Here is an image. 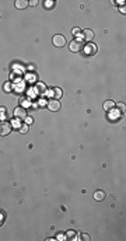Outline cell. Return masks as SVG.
Wrapping results in <instances>:
<instances>
[{"mask_svg":"<svg viewBox=\"0 0 126 241\" xmlns=\"http://www.w3.org/2000/svg\"><path fill=\"white\" fill-rule=\"evenodd\" d=\"M13 115H14V118H16L17 121H24V119L28 117V115H27V109L24 107H17L16 109H14Z\"/></svg>","mask_w":126,"mask_h":241,"instance_id":"obj_1","label":"cell"},{"mask_svg":"<svg viewBox=\"0 0 126 241\" xmlns=\"http://www.w3.org/2000/svg\"><path fill=\"white\" fill-rule=\"evenodd\" d=\"M83 48H84V45L80 39H73L72 42L69 43V49H70L72 52H80Z\"/></svg>","mask_w":126,"mask_h":241,"instance_id":"obj_2","label":"cell"},{"mask_svg":"<svg viewBox=\"0 0 126 241\" xmlns=\"http://www.w3.org/2000/svg\"><path fill=\"white\" fill-rule=\"evenodd\" d=\"M11 126L9 122H0V136H7V135L11 132Z\"/></svg>","mask_w":126,"mask_h":241,"instance_id":"obj_3","label":"cell"},{"mask_svg":"<svg viewBox=\"0 0 126 241\" xmlns=\"http://www.w3.org/2000/svg\"><path fill=\"white\" fill-rule=\"evenodd\" d=\"M52 42L55 46H58V48H62V46H64L66 45V38L63 37V35H60V34H58V35H55L52 39Z\"/></svg>","mask_w":126,"mask_h":241,"instance_id":"obj_4","label":"cell"},{"mask_svg":"<svg viewBox=\"0 0 126 241\" xmlns=\"http://www.w3.org/2000/svg\"><path fill=\"white\" fill-rule=\"evenodd\" d=\"M46 105H48V109H51V111H53V112H56V111L60 109V102H59V100H55V98L49 100Z\"/></svg>","mask_w":126,"mask_h":241,"instance_id":"obj_5","label":"cell"},{"mask_svg":"<svg viewBox=\"0 0 126 241\" xmlns=\"http://www.w3.org/2000/svg\"><path fill=\"white\" fill-rule=\"evenodd\" d=\"M84 54L85 55H95L97 54V46L93 42H87V45H84Z\"/></svg>","mask_w":126,"mask_h":241,"instance_id":"obj_6","label":"cell"},{"mask_svg":"<svg viewBox=\"0 0 126 241\" xmlns=\"http://www.w3.org/2000/svg\"><path fill=\"white\" fill-rule=\"evenodd\" d=\"M81 38H83L84 41H87V42H90L93 38H94V31L93 30H84V31H81Z\"/></svg>","mask_w":126,"mask_h":241,"instance_id":"obj_7","label":"cell"},{"mask_svg":"<svg viewBox=\"0 0 126 241\" xmlns=\"http://www.w3.org/2000/svg\"><path fill=\"white\" fill-rule=\"evenodd\" d=\"M28 4H30V3H28L27 0H17V1H16V7H17V9H20V10L27 9V7H28Z\"/></svg>","mask_w":126,"mask_h":241,"instance_id":"obj_8","label":"cell"},{"mask_svg":"<svg viewBox=\"0 0 126 241\" xmlns=\"http://www.w3.org/2000/svg\"><path fill=\"white\" fill-rule=\"evenodd\" d=\"M115 108V102L112 101V100H108V101H105L104 102V109L108 112V111H111V109H114Z\"/></svg>","mask_w":126,"mask_h":241,"instance_id":"obj_9","label":"cell"},{"mask_svg":"<svg viewBox=\"0 0 126 241\" xmlns=\"http://www.w3.org/2000/svg\"><path fill=\"white\" fill-rule=\"evenodd\" d=\"M35 91H37L38 94H45V91H46V86H45L43 83H38L37 86H35Z\"/></svg>","mask_w":126,"mask_h":241,"instance_id":"obj_10","label":"cell"},{"mask_svg":"<svg viewBox=\"0 0 126 241\" xmlns=\"http://www.w3.org/2000/svg\"><path fill=\"white\" fill-rule=\"evenodd\" d=\"M52 96L55 100H58V98H60L62 97V90L59 88V87H56V88H53L52 90Z\"/></svg>","mask_w":126,"mask_h":241,"instance_id":"obj_11","label":"cell"},{"mask_svg":"<svg viewBox=\"0 0 126 241\" xmlns=\"http://www.w3.org/2000/svg\"><path fill=\"white\" fill-rule=\"evenodd\" d=\"M108 117H109V119L115 121V119L119 118V112H116L115 109H111V111H108Z\"/></svg>","mask_w":126,"mask_h":241,"instance_id":"obj_12","label":"cell"},{"mask_svg":"<svg viewBox=\"0 0 126 241\" xmlns=\"http://www.w3.org/2000/svg\"><path fill=\"white\" fill-rule=\"evenodd\" d=\"M104 198H105V193L102 192V191H97V192L94 193V199H95V200H102Z\"/></svg>","mask_w":126,"mask_h":241,"instance_id":"obj_13","label":"cell"},{"mask_svg":"<svg viewBox=\"0 0 126 241\" xmlns=\"http://www.w3.org/2000/svg\"><path fill=\"white\" fill-rule=\"evenodd\" d=\"M3 90H4V93H11L13 87H11V83H10V81H6L4 86H3Z\"/></svg>","mask_w":126,"mask_h":241,"instance_id":"obj_14","label":"cell"},{"mask_svg":"<svg viewBox=\"0 0 126 241\" xmlns=\"http://www.w3.org/2000/svg\"><path fill=\"white\" fill-rule=\"evenodd\" d=\"M66 238H69V240H74V238H76V231L69 230L67 233H66Z\"/></svg>","mask_w":126,"mask_h":241,"instance_id":"obj_15","label":"cell"},{"mask_svg":"<svg viewBox=\"0 0 126 241\" xmlns=\"http://www.w3.org/2000/svg\"><path fill=\"white\" fill-rule=\"evenodd\" d=\"M7 115H9L7 109H6L4 107H0V118H1V117H3V118H7Z\"/></svg>","mask_w":126,"mask_h":241,"instance_id":"obj_16","label":"cell"},{"mask_svg":"<svg viewBox=\"0 0 126 241\" xmlns=\"http://www.w3.org/2000/svg\"><path fill=\"white\" fill-rule=\"evenodd\" d=\"M20 132L21 133H27V132H28V125H27V123H24V125L20 126Z\"/></svg>","mask_w":126,"mask_h":241,"instance_id":"obj_17","label":"cell"},{"mask_svg":"<svg viewBox=\"0 0 126 241\" xmlns=\"http://www.w3.org/2000/svg\"><path fill=\"white\" fill-rule=\"evenodd\" d=\"M115 105H116V107H118V108H119V111H121V112H125V104H123V102H118V104H115Z\"/></svg>","mask_w":126,"mask_h":241,"instance_id":"obj_18","label":"cell"},{"mask_svg":"<svg viewBox=\"0 0 126 241\" xmlns=\"http://www.w3.org/2000/svg\"><path fill=\"white\" fill-rule=\"evenodd\" d=\"M43 6L46 7V9H51L55 6V1H43Z\"/></svg>","mask_w":126,"mask_h":241,"instance_id":"obj_19","label":"cell"},{"mask_svg":"<svg viewBox=\"0 0 126 241\" xmlns=\"http://www.w3.org/2000/svg\"><path fill=\"white\" fill-rule=\"evenodd\" d=\"M24 121H25V123H27V125H30V123H32V122H34V119H32L31 117H27V118L24 119Z\"/></svg>","mask_w":126,"mask_h":241,"instance_id":"obj_20","label":"cell"},{"mask_svg":"<svg viewBox=\"0 0 126 241\" xmlns=\"http://www.w3.org/2000/svg\"><path fill=\"white\" fill-rule=\"evenodd\" d=\"M72 32H73V35H79L80 32H81V30H80V28H73Z\"/></svg>","mask_w":126,"mask_h":241,"instance_id":"obj_21","label":"cell"},{"mask_svg":"<svg viewBox=\"0 0 126 241\" xmlns=\"http://www.w3.org/2000/svg\"><path fill=\"white\" fill-rule=\"evenodd\" d=\"M81 240H90V236H87V234H81Z\"/></svg>","mask_w":126,"mask_h":241,"instance_id":"obj_22","label":"cell"},{"mask_svg":"<svg viewBox=\"0 0 126 241\" xmlns=\"http://www.w3.org/2000/svg\"><path fill=\"white\" fill-rule=\"evenodd\" d=\"M119 11H121L122 14H125L126 10H125V6H122V7H119Z\"/></svg>","mask_w":126,"mask_h":241,"instance_id":"obj_23","label":"cell"},{"mask_svg":"<svg viewBox=\"0 0 126 241\" xmlns=\"http://www.w3.org/2000/svg\"><path fill=\"white\" fill-rule=\"evenodd\" d=\"M28 3H30L31 6H35V4L38 3V1H37V0H31V1H28Z\"/></svg>","mask_w":126,"mask_h":241,"instance_id":"obj_24","label":"cell"}]
</instances>
